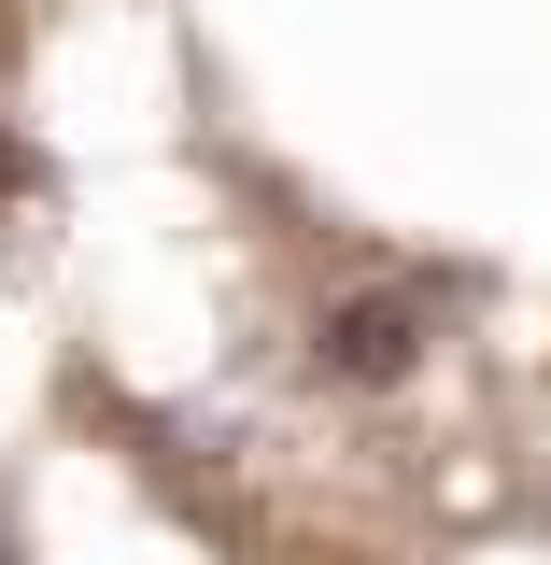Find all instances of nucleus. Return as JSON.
Wrapping results in <instances>:
<instances>
[{"mask_svg": "<svg viewBox=\"0 0 551 565\" xmlns=\"http://www.w3.org/2000/svg\"><path fill=\"white\" fill-rule=\"evenodd\" d=\"M411 353H424V326L396 297H340V311H326V367H340V382H411Z\"/></svg>", "mask_w": 551, "mask_h": 565, "instance_id": "nucleus-1", "label": "nucleus"}, {"mask_svg": "<svg viewBox=\"0 0 551 565\" xmlns=\"http://www.w3.org/2000/svg\"><path fill=\"white\" fill-rule=\"evenodd\" d=\"M0 184H14V141H0Z\"/></svg>", "mask_w": 551, "mask_h": 565, "instance_id": "nucleus-2", "label": "nucleus"}]
</instances>
